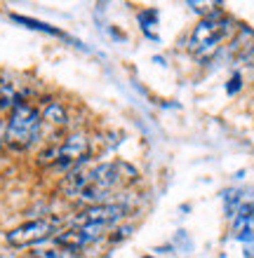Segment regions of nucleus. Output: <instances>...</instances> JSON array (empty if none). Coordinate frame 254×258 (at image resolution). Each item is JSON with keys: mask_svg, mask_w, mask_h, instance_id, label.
<instances>
[{"mask_svg": "<svg viewBox=\"0 0 254 258\" xmlns=\"http://www.w3.org/2000/svg\"><path fill=\"white\" fill-rule=\"evenodd\" d=\"M42 136V117L40 110L31 103H19L17 108L7 115L5 134L3 141L12 150H28L31 146L40 141Z\"/></svg>", "mask_w": 254, "mask_h": 258, "instance_id": "1", "label": "nucleus"}, {"mask_svg": "<svg viewBox=\"0 0 254 258\" xmlns=\"http://www.w3.org/2000/svg\"><path fill=\"white\" fill-rule=\"evenodd\" d=\"M231 19L224 17V12L207 14L205 19H200V24L193 28L191 38H188V49L195 59H210V56L219 49V45L226 40V35L231 33Z\"/></svg>", "mask_w": 254, "mask_h": 258, "instance_id": "2", "label": "nucleus"}, {"mask_svg": "<svg viewBox=\"0 0 254 258\" xmlns=\"http://www.w3.org/2000/svg\"><path fill=\"white\" fill-rule=\"evenodd\" d=\"M31 258H80V251L66 249V246H45V249H35L31 251Z\"/></svg>", "mask_w": 254, "mask_h": 258, "instance_id": "8", "label": "nucleus"}, {"mask_svg": "<svg viewBox=\"0 0 254 258\" xmlns=\"http://www.w3.org/2000/svg\"><path fill=\"white\" fill-rule=\"evenodd\" d=\"M127 214H130V207H127V204H116V202L92 204V207H85V209L71 221V225H101V228H109L111 230V228L116 223H120Z\"/></svg>", "mask_w": 254, "mask_h": 258, "instance_id": "5", "label": "nucleus"}, {"mask_svg": "<svg viewBox=\"0 0 254 258\" xmlns=\"http://www.w3.org/2000/svg\"><path fill=\"white\" fill-rule=\"evenodd\" d=\"M38 110H40L42 124L49 122V124H55V127H64V124L69 122V110H66V106H64L62 101H57V99H47Z\"/></svg>", "mask_w": 254, "mask_h": 258, "instance_id": "7", "label": "nucleus"}, {"mask_svg": "<svg viewBox=\"0 0 254 258\" xmlns=\"http://www.w3.org/2000/svg\"><path fill=\"white\" fill-rule=\"evenodd\" d=\"M59 232V221L57 218H33L26 223L17 225L5 235V242L14 249H24V246L40 244L45 239H55Z\"/></svg>", "mask_w": 254, "mask_h": 258, "instance_id": "3", "label": "nucleus"}, {"mask_svg": "<svg viewBox=\"0 0 254 258\" xmlns=\"http://www.w3.org/2000/svg\"><path fill=\"white\" fill-rule=\"evenodd\" d=\"M12 19L17 21V24H24L26 28H33V31H42V33H52V35H62V31H57V28L47 26V24H42V21L28 19V17H19V14H14Z\"/></svg>", "mask_w": 254, "mask_h": 258, "instance_id": "9", "label": "nucleus"}, {"mask_svg": "<svg viewBox=\"0 0 254 258\" xmlns=\"http://www.w3.org/2000/svg\"><path fill=\"white\" fill-rule=\"evenodd\" d=\"M19 103H26V94L19 89V82L10 78H0V110L12 113Z\"/></svg>", "mask_w": 254, "mask_h": 258, "instance_id": "6", "label": "nucleus"}, {"mask_svg": "<svg viewBox=\"0 0 254 258\" xmlns=\"http://www.w3.org/2000/svg\"><path fill=\"white\" fill-rule=\"evenodd\" d=\"M242 87V80H240V75H233L231 80H228V87H226V92L228 94H235L238 89Z\"/></svg>", "mask_w": 254, "mask_h": 258, "instance_id": "11", "label": "nucleus"}, {"mask_svg": "<svg viewBox=\"0 0 254 258\" xmlns=\"http://www.w3.org/2000/svg\"><path fill=\"white\" fill-rule=\"evenodd\" d=\"M156 19H158V12H156V10H146V12L139 14L141 28H153V26H156Z\"/></svg>", "mask_w": 254, "mask_h": 258, "instance_id": "10", "label": "nucleus"}, {"mask_svg": "<svg viewBox=\"0 0 254 258\" xmlns=\"http://www.w3.org/2000/svg\"><path fill=\"white\" fill-rule=\"evenodd\" d=\"M89 157V136L85 132H71L62 143H57L55 169L76 171L80 169Z\"/></svg>", "mask_w": 254, "mask_h": 258, "instance_id": "4", "label": "nucleus"}, {"mask_svg": "<svg viewBox=\"0 0 254 258\" xmlns=\"http://www.w3.org/2000/svg\"><path fill=\"white\" fill-rule=\"evenodd\" d=\"M3 146H5V141H3V139H0V155H3Z\"/></svg>", "mask_w": 254, "mask_h": 258, "instance_id": "12", "label": "nucleus"}]
</instances>
